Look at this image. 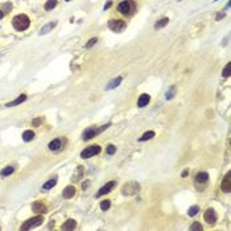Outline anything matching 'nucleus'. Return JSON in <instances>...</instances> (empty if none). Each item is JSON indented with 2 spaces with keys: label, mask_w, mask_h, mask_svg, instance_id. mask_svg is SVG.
Masks as SVG:
<instances>
[{
  "label": "nucleus",
  "mask_w": 231,
  "mask_h": 231,
  "mask_svg": "<svg viewBox=\"0 0 231 231\" xmlns=\"http://www.w3.org/2000/svg\"><path fill=\"white\" fill-rule=\"evenodd\" d=\"M30 24V20L29 17L27 16V15H17V16L13 17V20H12V25H13L15 29L17 30H25L28 27H29Z\"/></svg>",
  "instance_id": "nucleus-1"
},
{
  "label": "nucleus",
  "mask_w": 231,
  "mask_h": 231,
  "mask_svg": "<svg viewBox=\"0 0 231 231\" xmlns=\"http://www.w3.org/2000/svg\"><path fill=\"white\" fill-rule=\"evenodd\" d=\"M110 127V124H106V125H102L100 128H97V127H89L87 129H85L82 134V139L83 140H90V139L95 137L97 135H99L100 132H103L104 129H107Z\"/></svg>",
  "instance_id": "nucleus-2"
},
{
  "label": "nucleus",
  "mask_w": 231,
  "mask_h": 231,
  "mask_svg": "<svg viewBox=\"0 0 231 231\" xmlns=\"http://www.w3.org/2000/svg\"><path fill=\"white\" fill-rule=\"evenodd\" d=\"M139 190H140V184H137L136 181L125 182L122 187V193L124 194V196H134V194H136Z\"/></svg>",
  "instance_id": "nucleus-3"
},
{
  "label": "nucleus",
  "mask_w": 231,
  "mask_h": 231,
  "mask_svg": "<svg viewBox=\"0 0 231 231\" xmlns=\"http://www.w3.org/2000/svg\"><path fill=\"white\" fill-rule=\"evenodd\" d=\"M44 222V217L42 215H37L35 218H30V219H28L27 222H24L23 224H21V230H30V229H35V227L40 226V224Z\"/></svg>",
  "instance_id": "nucleus-4"
},
{
  "label": "nucleus",
  "mask_w": 231,
  "mask_h": 231,
  "mask_svg": "<svg viewBox=\"0 0 231 231\" xmlns=\"http://www.w3.org/2000/svg\"><path fill=\"white\" fill-rule=\"evenodd\" d=\"M99 152H100V147L99 145H90V147L85 148V149L81 152V157L82 159H89V157H92V156L98 155Z\"/></svg>",
  "instance_id": "nucleus-5"
},
{
  "label": "nucleus",
  "mask_w": 231,
  "mask_h": 231,
  "mask_svg": "<svg viewBox=\"0 0 231 231\" xmlns=\"http://www.w3.org/2000/svg\"><path fill=\"white\" fill-rule=\"evenodd\" d=\"M118 11L122 15H125V16H127V15L131 13V11H134V3H132L131 0H124V1H122L118 5Z\"/></svg>",
  "instance_id": "nucleus-6"
},
{
  "label": "nucleus",
  "mask_w": 231,
  "mask_h": 231,
  "mask_svg": "<svg viewBox=\"0 0 231 231\" xmlns=\"http://www.w3.org/2000/svg\"><path fill=\"white\" fill-rule=\"evenodd\" d=\"M108 28L111 30H114V32H122L125 28V23L123 20H110Z\"/></svg>",
  "instance_id": "nucleus-7"
},
{
  "label": "nucleus",
  "mask_w": 231,
  "mask_h": 231,
  "mask_svg": "<svg viewBox=\"0 0 231 231\" xmlns=\"http://www.w3.org/2000/svg\"><path fill=\"white\" fill-rule=\"evenodd\" d=\"M221 189H222V192H224V193L231 192V173L230 172H227L226 176H224V178L222 180Z\"/></svg>",
  "instance_id": "nucleus-8"
},
{
  "label": "nucleus",
  "mask_w": 231,
  "mask_h": 231,
  "mask_svg": "<svg viewBox=\"0 0 231 231\" xmlns=\"http://www.w3.org/2000/svg\"><path fill=\"white\" fill-rule=\"evenodd\" d=\"M203 219L207 222L209 224H214L217 222V214H215V211L213 209H207L205 211V214H203Z\"/></svg>",
  "instance_id": "nucleus-9"
},
{
  "label": "nucleus",
  "mask_w": 231,
  "mask_h": 231,
  "mask_svg": "<svg viewBox=\"0 0 231 231\" xmlns=\"http://www.w3.org/2000/svg\"><path fill=\"white\" fill-rule=\"evenodd\" d=\"M115 185H116L115 181H110V182H107L106 185H104V186H102L100 189H99V192L97 193V197H102V196H104V194L110 193L111 190L115 187Z\"/></svg>",
  "instance_id": "nucleus-10"
},
{
  "label": "nucleus",
  "mask_w": 231,
  "mask_h": 231,
  "mask_svg": "<svg viewBox=\"0 0 231 231\" xmlns=\"http://www.w3.org/2000/svg\"><path fill=\"white\" fill-rule=\"evenodd\" d=\"M32 210L35 211V213H37V214H45V213L48 211V209H46V206H45L42 202L36 201V202L32 205Z\"/></svg>",
  "instance_id": "nucleus-11"
},
{
  "label": "nucleus",
  "mask_w": 231,
  "mask_h": 231,
  "mask_svg": "<svg viewBox=\"0 0 231 231\" xmlns=\"http://www.w3.org/2000/svg\"><path fill=\"white\" fill-rule=\"evenodd\" d=\"M151 100V97L148 94H141L140 98H139L137 100V107H140V108H143V107H145L148 103H149Z\"/></svg>",
  "instance_id": "nucleus-12"
},
{
  "label": "nucleus",
  "mask_w": 231,
  "mask_h": 231,
  "mask_svg": "<svg viewBox=\"0 0 231 231\" xmlns=\"http://www.w3.org/2000/svg\"><path fill=\"white\" fill-rule=\"evenodd\" d=\"M74 194H75V187L72 186V185L66 186L63 189V192H62L63 198H66V199H69V198H72V197H74Z\"/></svg>",
  "instance_id": "nucleus-13"
},
{
  "label": "nucleus",
  "mask_w": 231,
  "mask_h": 231,
  "mask_svg": "<svg viewBox=\"0 0 231 231\" xmlns=\"http://www.w3.org/2000/svg\"><path fill=\"white\" fill-rule=\"evenodd\" d=\"M27 100V95L25 94H21L18 98H16L13 102H9V103H7L5 106L7 107H13V106H17V104H21L23 102H25Z\"/></svg>",
  "instance_id": "nucleus-14"
},
{
  "label": "nucleus",
  "mask_w": 231,
  "mask_h": 231,
  "mask_svg": "<svg viewBox=\"0 0 231 231\" xmlns=\"http://www.w3.org/2000/svg\"><path fill=\"white\" fill-rule=\"evenodd\" d=\"M75 226H77V222L75 221H74V219H67L62 224L61 229H62V230H74V229H75Z\"/></svg>",
  "instance_id": "nucleus-15"
},
{
  "label": "nucleus",
  "mask_w": 231,
  "mask_h": 231,
  "mask_svg": "<svg viewBox=\"0 0 231 231\" xmlns=\"http://www.w3.org/2000/svg\"><path fill=\"white\" fill-rule=\"evenodd\" d=\"M61 144H62V141H61L60 139H54L53 141L49 143V149L50 151H57L58 148H61Z\"/></svg>",
  "instance_id": "nucleus-16"
},
{
  "label": "nucleus",
  "mask_w": 231,
  "mask_h": 231,
  "mask_svg": "<svg viewBox=\"0 0 231 231\" xmlns=\"http://www.w3.org/2000/svg\"><path fill=\"white\" fill-rule=\"evenodd\" d=\"M122 77H118V78H115V79H112L110 83H108V86H107V90H112V89H115V87H118V86L120 85V82H122Z\"/></svg>",
  "instance_id": "nucleus-17"
},
{
  "label": "nucleus",
  "mask_w": 231,
  "mask_h": 231,
  "mask_svg": "<svg viewBox=\"0 0 231 231\" xmlns=\"http://www.w3.org/2000/svg\"><path fill=\"white\" fill-rule=\"evenodd\" d=\"M35 139V132L30 131V129H28V131H24L23 134V140L24 141H30Z\"/></svg>",
  "instance_id": "nucleus-18"
},
{
  "label": "nucleus",
  "mask_w": 231,
  "mask_h": 231,
  "mask_svg": "<svg viewBox=\"0 0 231 231\" xmlns=\"http://www.w3.org/2000/svg\"><path fill=\"white\" fill-rule=\"evenodd\" d=\"M207 180H209V174L205 173V172H201V173H198L196 176V181H197V182H206Z\"/></svg>",
  "instance_id": "nucleus-19"
},
{
  "label": "nucleus",
  "mask_w": 231,
  "mask_h": 231,
  "mask_svg": "<svg viewBox=\"0 0 231 231\" xmlns=\"http://www.w3.org/2000/svg\"><path fill=\"white\" fill-rule=\"evenodd\" d=\"M55 184H57V178H52V180H49L48 182H45L44 185H42V189L44 190H49V189H52L53 186H55Z\"/></svg>",
  "instance_id": "nucleus-20"
},
{
  "label": "nucleus",
  "mask_w": 231,
  "mask_h": 231,
  "mask_svg": "<svg viewBox=\"0 0 231 231\" xmlns=\"http://www.w3.org/2000/svg\"><path fill=\"white\" fill-rule=\"evenodd\" d=\"M168 23H169V18H168V17L161 18V20H159V21H157V23L155 24V29H161V28H164Z\"/></svg>",
  "instance_id": "nucleus-21"
},
{
  "label": "nucleus",
  "mask_w": 231,
  "mask_h": 231,
  "mask_svg": "<svg viewBox=\"0 0 231 231\" xmlns=\"http://www.w3.org/2000/svg\"><path fill=\"white\" fill-rule=\"evenodd\" d=\"M153 137H155V132H153V131H148L140 139H139V141H147V140H151V139H153Z\"/></svg>",
  "instance_id": "nucleus-22"
},
{
  "label": "nucleus",
  "mask_w": 231,
  "mask_h": 231,
  "mask_svg": "<svg viewBox=\"0 0 231 231\" xmlns=\"http://www.w3.org/2000/svg\"><path fill=\"white\" fill-rule=\"evenodd\" d=\"M55 5H57V0H48L45 3V9L46 11H52Z\"/></svg>",
  "instance_id": "nucleus-23"
},
{
  "label": "nucleus",
  "mask_w": 231,
  "mask_h": 231,
  "mask_svg": "<svg viewBox=\"0 0 231 231\" xmlns=\"http://www.w3.org/2000/svg\"><path fill=\"white\" fill-rule=\"evenodd\" d=\"M13 173V168L12 166H5L4 169H1V172H0V174L3 176V177H7V176L12 174Z\"/></svg>",
  "instance_id": "nucleus-24"
},
{
  "label": "nucleus",
  "mask_w": 231,
  "mask_h": 231,
  "mask_svg": "<svg viewBox=\"0 0 231 231\" xmlns=\"http://www.w3.org/2000/svg\"><path fill=\"white\" fill-rule=\"evenodd\" d=\"M230 74H231V63L229 62L226 66H224L223 72H222V75H223V78H229Z\"/></svg>",
  "instance_id": "nucleus-25"
},
{
  "label": "nucleus",
  "mask_w": 231,
  "mask_h": 231,
  "mask_svg": "<svg viewBox=\"0 0 231 231\" xmlns=\"http://www.w3.org/2000/svg\"><path fill=\"white\" fill-rule=\"evenodd\" d=\"M55 24H57V23H50V24H48V25L44 27L41 30H40V33H41V35H45V33H48V30H50L52 28H54Z\"/></svg>",
  "instance_id": "nucleus-26"
},
{
  "label": "nucleus",
  "mask_w": 231,
  "mask_h": 231,
  "mask_svg": "<svg viewBox=\"0 0 231 231\" xmlns=\"http://www.w3.org/2000/svg\"><path fill=\"white\" fill-rule=\"evenodd\" d=\"M199 211V207L198 206H192V207L189 209V211H187V214L190 215V217H194V215H197Z\"/></svg>",
  "instance_id": "nucleus-27"
},
{
  "label": "nucleus",
  "mask_w": 231,
  "mask_h": 231,
  "mask_svg": "<svg viewBox=\"0 0 231 231\" xmlns=\"http://www.w3.org/2000/svg\"><path fill=\"white\" fill-rule=\"evenodd\" d=\"M110 206H111V202L108 201V199H106V201H102V202H100V209H102L103 211L108 210Z\"/></svg>",
  "instance_id": "nucleus-28"
},
{
  "label": "nucleus",
  "mask_w": 231,
  "mask_h": 231,
  "mask_svg": "<svg viewBox=\"0 0 231 231\" xmlns=\"http://www.w3.org/2000/svg\"><path fill=\"white\" fill-rule=\"evenodd\" d=\"M115 152H116V147L112 145V144H108V145H107V155L112 156Z\"/></svg>",
  "instance_id": "nucleus-29"
},
{
  "label": "nucleus",
  "mask_w": 231,
  "mask_h": 231,
  "mask_svg": "<svg viewBox=\"0 0 231 231\" xmlns=\"http://www.w3.org/2000/svg\"><path fill=\"white\" fill-rule=\"evenodd\" d=\"M190 230H198V231H201L202 230L201 223H198V222H194L192 226H190Z\"/></svg>",
  "instance_id": "nucleus-30"
},
{
  "label": "nucleus",
  "mask_w": 231,
  "mask_h": 231,
  "mask_svg": "<svg viewBox=\"0 0 231 231\" xmlns=\"http://www.w3.org/2000/svg\"><path fill=\"white\" fill-rule=\"evenodd\" d=\"M173 94H174V87H172L170 90H168V91H166V99H172V98L174 97Z\"/></svg>",
  "instance_id": "nucleus-31"
},
{
  "label": "nucleus",
  "mask_w": 231,
  "mask_h": 231,
  "mask_svg": "<svg viewBox=\"0 0 231 231\" xmlns=\"http://www.w3.org/2000/svg\"><path fill=\"white\" fill-rule=\"evenodd\" d=\"M97 41H98L97 38H91L90 41H89L87 44H86V48H87V49H89V48H91L92 45H95V44H97Z\"/></svg>",
  "instance_id": "nucleus-32"
},
{
  "label": "nucleus",
  "mask_w": 231,
  "mask_h": 231,
  "mask_svg": "<svg viewBox=\"0 0 231 231\" xmlns=\"http://www.w3.org/2000/svg\"><path fill=\"white\" fill-rule=\"evenodd\" d=\"M41 123H42V118H37V119H35V120L32 122V124L35 125V127H38V125L41 124Z\"/></svg>",
  "instance_id": "nucleus-33"
},
{
  "label": "nucleus",
  "mask_w": 231,
  "mask_h": 231,
  "mask_svg": "<svg viewBox=\"0 0 231 231\" xmlns=\"http://www.w3.org/2000/svg\"><path fill=\"white\" fill-rule=\"evenodd\" d=\"M111 4H112V1H111V0H108V1H107L106 4H104V7H103L104 11H106V9H108V8L111 7Z\"/></svg>",
  "instance_id": "nucleus-34"
},
{
  "label": "nucleus",
  "mask_w": 231,
  "mask_h": 231,
  "mask_svg": "<svg viewBox=\"0 0 231 231\" xmlns=\"http://www.w3.org/2000/svg\"><path fill=\"white\" fill-rule=\"evenodd\" d=\"M222 17H224V13H218L217 15V20H221Z\"/></svg>",
  "instance_id": "nucleus-35"
},
{
  "label": "nucleus",
  "mask_w": 231,
  "mask_h": 231,
  "mask_svg": "<svg viewBox=\"0 0 231 231\" xmlns=\"http://www.w3.org/2000/svg\"><path fill=\"white\" fill-rule=\"evenodd\" d=\"M187 173H189V172H187V170H184V172H182V177H186V176H187Z\"/></svg>",
  "instance_id": "nucleus-36"
},
{
  "label": "nucleus",
  "mask_w": 231,
  "mask_h": 231,
  "mask_svg": "<svg viewBox=\"0 0 231 231\" xmlns=\"http://www.w3.org/2000/svg\"><path fill=\"white\" fill-rule=\"evenodd\" d=\"M3 16H4V12H3L1 9H0V18H3Z\"/></svg>",
  "instance_id": "nucleus-37"
},
{
  "label": "nucleus",
  "mask_w": 231,
  "mask_h": 231,
  "mask_svg": "<svg viewBox=\"0 0 231 231\" xmlns=\"http://www.w3.org/2000/svg\"><path fill=\"white\" fill-rule=\"evenodd\" d=\"M66 1H70V0H66Z\"/></svg>",
  "instance_id": "nucleus-38"
}]
</instances>
